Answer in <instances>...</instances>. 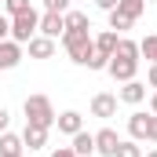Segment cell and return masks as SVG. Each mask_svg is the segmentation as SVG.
I'll use <instances>...</instances> for the list:
<instances>
[{
    "instance_id": "obj_1",
    "label": "cell",
    "mask_w": 157,
    "mask_h": 157,
    "mask_svg": "<svg viewBox=\"0 0 157 157\" xmlns=\"http://www.w3.org/2000/svg\"><path fill=\"white\" fill-rule=\"evenodd\" d=\"M135 70H139V44L128 40V37H121L117 40V51H113L110 62H106V73L124 84V80H135Z\"/></svg>"
},
{
    "instance_id": "obj_2",
    "label": "cell",
    "mask_w": 157,
    "mask_h": 157,
    "mask_svg": "<svg viewBox=\"0 0 157 157\" xmlns=\"http://www.w3.org/2000/svg\"><path fill=\"white\" fill-rule=\"evenodd\" d=\"M62 48H66V55H70L77 66H88L91 55H95V40H91L88 29H66V33H62Z\"/></svg>"
},
{
    "instance_id": "obj_3",
    "label": "cell",
    "mask_w": 157,
    "mask_h": 157,
    "mask_svg": "<svg viewBox=\"0 0 157 157\" xmlns=\"http://www.w3.org/2000/svg\"><path fill=\"white\" fill-rule=\"evenodd\" d=\"M22 113H26V124H37V128H55V106L48 95H29L22 102Z\"/></svg>"
},
{
    "instance_id": "obj_4",
    "label": "cell",
    "mask_w": 157,
    "mask_h": 157,
    "mask_svg": "<svg viewBox=\"0 0 157 157\" xmlns=\"http://www.w3.org/2000/svg\"><path fill=\"white\" fill-rule=\"evenodd\" d=\"M37 26H40V15H37V11L15 15V18H11V40H18V44H29V40L37 37Z\"/></svg>"
},
{
    "instance_id": "obj_5",
    "label": "cell",
    "mask_w": 157,
    "mask_h": 157,
    "mask_svg": "<svg viewBox=\"0 0 157 157\" xmlns=\"http://www.w3.org/2000/svg\"><path fill=\"white\" fill-rule=\"evenodd\" d=\"M117 95L113 91H99L95 99H91V117H99V121H110V117H117Z\"/></svg>"
},
{
    "instance_id": "obj_6",
    "label": "cell",
    "mask_w": 157,
    "mask_h": 157,
    "mask_svg": "<svg viewBox=\"0 0 157 157\" xmlns=\"http://www.w3.org/2000/svg\"><path fill=\"white\" fill-rule=\"evenodd\" d=\"M37 33H44V37H51V40H59L62 33H66V18H62L59 11H44V15H40Z\"/></svg>"
},
{
    "instance_id": "obj_7",
    "label": "cell",
    "mask_w": 157,
    "mask_h": 157,
    "mask_svg": "<svg viewBox=\"0 0 157 157\" xmlns=\"http://www.w3.org/2000/svg\"><path fill=\"white\" fill-rule=\"evenodd\" d=\"M117 146H121V135L113 132V128H99V132H95V154L113 157V154H117Z\"/></svg>"
},
{
    "instance_id": "obj_8",
    "label": "cell",
    "mask_w": 157,
    "mask_h": 157,
    "mask_svg": "<svg viewBox=\"0 0 157 157\" xmlns=\"http://www.w3.org/2000/svg\"><path fill=\"white\" fill-rule=\"evenodd\" d=\"M22 62V44L18 40H0V70H15Z\"/></svg>"
},
{
    "instance_id": "obj_9",
    "label": "cell",
    "mask_w": 157,
    "mask_h": 157,
    "mask_svg": "<svg viewBox=\"0 0 157 157\" xmlns=\"http://www.w3.org/2000/svg\"><path fill=\"white\" fill-rule=\"evenodd\" d=\"M117 99L128 102V106H139V102L146 99V84H139V80H124L121 91H117Z\"/></svg>"
},
{
    "instance_id": "obj_10",
    "label": "cell",
    "mask_w": 157,
    "mask_h": 157,
    "mask_svg": "<svg viewBox=\"0 0 157 157\" xmlns=\"http://www.w3.org/2000/svg\"><path fill=\"white\" fill-rule=\"evenodd\" d=\"M48 132H51V128L26 124V132H22V143H26V150H44V146H48Z\"/></svg>"
},
{
    "instance_id": "obj_11",
    "label": "cell",
    "mask_w": 157,
    "mask_h": 157,
    "mask_svg": "<svg viewBox=\"0 0 157 157\" xmlns=\"http://www.w3.org/2000/svg\"><path fill=\"white\" fill-rule=\"evenodd\" d=\"M26 154V143H22V135H15V132H4L0 135V157H22Z\"/></svg>"
},
{
    "instance_id": "obj_12",
    "label": "cell",
    "mask_w": 157,
    "mask_h": 157,
    "mask_svg": "<svg viewBox=\"0 0 157 157\" xmlns=\"http://www.w3.org/2000/svg\"><path fill=\"white\" fill-rule=\"evenodd\" d=\"M91 40H95V55L110 59V55L117 51V40H121V33H113V29H102L99 37H91Z\"/></svg>"
},
{
    "instance_id": "obj_13",
    "label": "cell",
    "mask_w": 157,
    "mask_h": 157,
    "mask_svg": "<svg viewBox=\"0 0 157 157\" xmlns=\"http://www.w3.org/2000/svg\"><path fill=\"white\" fill-rule=\"evenodd\" d=\"M26 48H29V59H51V55H55V40L44 37V33H37Z\"/></svg>"
},
{
    "instance_id": "obj_14",
    "label": "cell",
    "mask_w": 157,
    "mask_h": 157,
    "mask_svg": "<svg viewBox=\"0 0 157 157\" xmlns=\"http://www.w3.org/2000/svg\"><path fill=\"white\" fill-rule=\"evenodd\" d=\"M55 128H59V132H66V135H77L80 128H84V117H80L77 110H66V113H59V117H55Z\"/></svg>"
},
{
    "instance_id": "obj_15",
    "label": "cell",
    "mask_w": 157,
    "mask_h": 157,
    "mask_svg": "<svg viewBox=\"0 0 157 157\" xmlns=\"http://www.w3.org/2000/svg\"><path fill=\"white\" fill-rule=\"evenodd\" d=\"M73 154H77V157H91V154H95V135H91V132L80 128L77 135H73Z\"/></svg>"
},
{
    "instance_id": "obj_16",
    "label": "cell",
    "mask_w": 157,
    "mask_h": 157,
    "mask_svg": "<svg viewBox=\"0 0 157 157\" xmlns=\"http://www.w3.org/2000/svg\"><path fill=\"white\" fill-rule=\"evenodd\" d=\"M113 11H121L124 18H132V22H135V18H143V15H146V0H117V7H113Z\"/></svg>"
},
{
    "instance_id": "obj_17",
    "label": "cell",
    "mask_w": 157,
    "mask_h": 157,
    "mask_svg": "<svg viewBox=\"0 0 157 157\" xmlns=\"http://www.w3.org/2000/svg\"><path fill=\"white\" fill-rule=\"evenodd\" d=\"M146 121H150V113H132V117H128V135H132L135 143L146 139Z\"/></svg>"
},
{
    "instance_id": "obj_18",
    "label": "cell",
    "mask_w": 157,
    "mask_h": 157,
    "mask_svg": "<svg viewBox=\"0 0 157 157\" xmlns=\"http://www.w3.org/2000/svg\"><path fill=\"white\" fill-rule=\"evenodd\" d=\"M62 18H66V29H91V22H88V15H84V11H73V7H70Z\"/></svg>"
},
{
    "instance_id": "obj_19",
    "label": "cell",
    "mask_w": 157,
    "mask_h": 157,
    "mask_svg": "<svg viewBox=\"0 0 157 157\" xmlns=\"http://www.w3.org/2000/svg\"><path fill=\"white\" fill-rule=\"evenodd\" d=\"M113 157H143V146H139L135 139H121V146H117Z\"/></svg>"
},
{
    "instance_id": "obj_20",
    "label": "cell",
    "mask_w": 157,
    "mask_h": 157,
    "mask_svg": "<svg viewBox=\"0 0 157 157\" xmlns=\"http://www.w3.org/2000/svg\"><path fill=\"white\" fill-rule=\"evenodd\" d=\"M4 7H7V18H15V15H26V11H33V4H29V0H4Z\"/></svg>"
},
{
    "instance_id": "obj_21",
    "label": "cell",
    "mask_w": 157,
    "mask_h": 157,
    "mask_svg": "<svg viewBox=\"0 0 157 157\" xmlns=\"http://www.w3.org/2000/svg\"><path fill=\"white\" fill-rule=\"evenodd\" d=\"M139 55H146L150 62H157V37H143L139 40Z\"/></svg>"
},
{
    "instance_id": "obj_22",
    "label": "cell",
    "mask_w": 157,
    "mask_h": 157,
    "mask_svg": "<svg viewBox=\"0 0 157 157\" xmlns=\"http://www.w3.org/2000/svg\"><path fill=\"white\" fill-rule=\"evenodd\" d=\"M110 29H113V33H124V29H132V18H124L121 11H110Z\"/></svg>"
},
{
    "instance_id": "obj_23",
    "label": "cell",
    "mask_w": 157,
    "mask_h": 157,
    "mask_svg": "<svg viewBox=\"0 0 157 157\" xmlns=\"http://www.w3.org/2000/svg\"><path fill=\"white\" fill-rule=\"evenodd\" d=\"M70 4H73V0H44V11H59V15H66Z\"/></svg>"
},
{
    "instance_id": "obj_24",
    "label": "cell",
    "mask_w": 157,
    "mask_h": 157,
    "mask_svg": "<svg viewBox=\"0 0 157 157\" xmlns=\"http://www.w3.org/2000/svg\"><path fill=\"white\" fill-rule=\"evenodd\" d=\"M146 139L157 143V113H150V121H146Z\"/></svg>"
},
{
    "instance_id": "obj_25",
    "label": "cell",
    "mask_w": 157,
    "mask_h": 157,
    "mask_svg": "<svg viewBox=\"0 0 157 157\" xmlns=\"http://www.w3.org/2000/svg\"><path fill=\"white\" fill-rule=\"evenodd\" d=\"M7 37H11V18L0 15V40H7Z\"/></svg>"
},
{
    "instance_id": "obj_26",
    "label": "cell",
    "mask_w": 157,
    "mask_h": 157,
    "mask_svg": "<svg viewBox=\"0 0 157 157\" xmlns=\"http://www.w3.org/2000/svg\"><path fill=\"white\" fill-rule=\"evenodd\" d=\"M7 124H11V113H7V110H4V106H0V135H4V132H7Z\"/></svg>"
},
{
    "instance_id": "obj_27",
    "label": "cell",
    "mask_w": 157,
    "mask_h": 157,
    "mask_svg": "<svg viewBox=\"0 0 157 157\" xmlns=\"http://www.w3.org/2000/svg\"><path fill=\"white\" fill-rule=\"evenodd\" d=\"M51 157H77V154H73V146H59V150H51Z\"/></svg>"
},
{
    "instance_id": "obj_28",
    "label": "cell",
    "mask_w": 157,
    "mask_h": 157,
    "mask_svg": "<svg viewBox=\"0 0 157 157\" xmlns=\"http://www.w3.org/2000/svg\"><path fill=\"white\" fill-rule=\"evenodd\" d=\"M146 80H150V88H157V62H150V70H146Z\"/></svg>"
},
{
    "instance_id": "obj_29",
    "label": "cell",
    "mask_w": 157,
    "mask_h": 157,
    "mask_svg": "<svg viewBox=\"0 0 157 157\" xmlns=\"http://www.w3.org/2000/svg\"><path fill=\"white\" fill-rule=\"evenodd\" d=\"M95 4H99L102 11H113V7H117V0H95Z\"/></svg>"
},
{
    "instance_id": "obj_30",
    "label": "cell",
    "mask_w": 157,
    "mask_h": 157,
    "mask_svg": "<svg viewBox=\"0 0 157 157\" xmlns=\"http://www.w3.org/2000/svg\"><path fill=\"white\" fill-rule=\"evenodd\" d=\"M150 113H157V91L150 95Z\"/></svg>"
},
{
    "instance_id": "obj_31",
    "label": "cell",
    "mask_w": 157,
    "mask_h": 157,
    "mask_svg": "<svg viewBox=\"0 0 157 157\" xmlns=\"http://www.w3.org/2000/svg\"><path fill=\"white\" fill-rule=\"evenodd\" d=\"M146 157H157V150H150V154H146Z\"/></svg>"
},
{
    "instance_id": "obj_32",
    "label": "cell",
    "mask_w": 157,
    "mask_h": 157,
    "mask_svg": "<svg viewBox=\"0 0 157 157\" xmlns=\"http://www.w3.org/2000/svg\"><path fill=\"white\" fill-rule=\"evenodd\" d=\"M146 4H150V0H146Z\"/></svg>"
},
{
    "instance_id": "obj_33",
    "label": "cell",
    "mask_w": 157,
    "mask_h": 157,
    "mask_svg": "<svg viewBox=\"0 0 157 157\" xmlns=\"http://www.w3.org/2000/svg\"><path fill=\"white\" fill-rule=\"evenodd\" d=\"M0 4H4V0H0Z\"/></svg>"
}]
</instances>
